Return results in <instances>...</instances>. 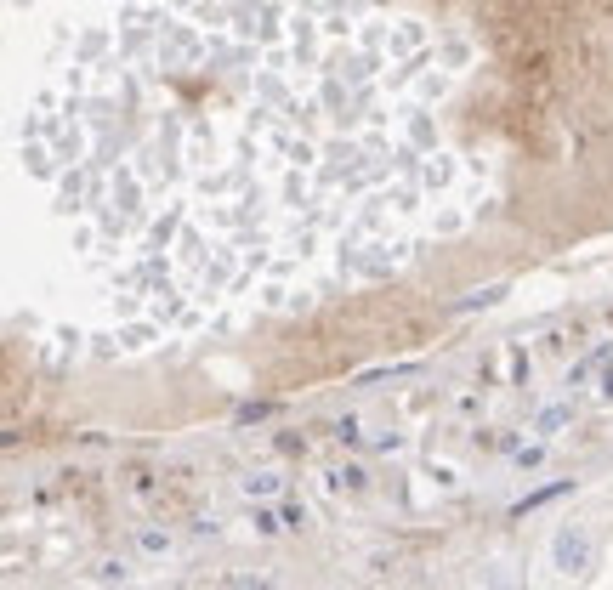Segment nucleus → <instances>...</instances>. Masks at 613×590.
Instances as JSON below:
<instances>
[{"label": "nucleus", "mask_w": 613, "mask_h": 590, "mask_svg": "<svg viewBox=\"0 0 613 590\" xmlns=\"http://www.w3.org/2000/svg\"><path fill=\"white\" fill-rule=\"evenodd\" d=\"M551 556H557L562 573H585V568H591V539L574 534V528H562L557 545H551Z\"/></svg>", "instance_id": "nucleus-1"}, {"label": "nucleus", "mask_w": 613, "mask_h": 590, "mask_svg": "<svg viewBox=\"0 0 613 590\" xmlns=\"http://www.w3.org/2000/svg\"><path fill=\"white\" fill-rule=\"evenodd\" d=\"M562 494H574V483H551V488H534V494H528V500H517V505H511V511H517V517H528V511H540V505L562 500Z\"/></svg>", "instance_id": "nucleus-2"}, {"label": "nucleus", "mask_w": 613, "mask_h": 590, "mask_svg": "<svg viewBox=\"0 0 613 590\" xmlns=\"http://www.w3.org/2000/svg\"><path fill=\"white\" fill-rule=\"evenodd\" d=\"M245 494H250V500H262V494H279V477H267V471H262V477H245Z\"/></svg>", "instance_id": "nucleus-3"}, {"label": "nucleus", "mask_w": 613, "mask_h": 590, "mask_svg": "<svg viewBox=\"0 0 613 590\" xmlns=\"http://www.w3.org/2000/svg\"><path fill=\"white\" fill-rule=\"evenodd\" d=\"M267 415H273V403H239V415H233V420L250 426V420H267Z\"/></svg>", "instance_id": "nucleus-4"}, {"label": "nucleus", "mask_w": 613, "mask_h": 590, "mask_svg": "<svg viewBox=\"0 0 613 590\" xmlns=\"http://www.w3.org/2000/svg\"><path fill=\"white\" fill-rule=\"evenodd\" d=\"M557 426H568V409H562V403H557V409H545V415H540V426H534V432H557Z\"/></svg>", "instance_id": "nucleus-5"}, {"label": "nucleus", "mask_w": 613, "mask_h": 590, "mask_svg": "<svg viewBox=\"0 0 613 590\" xmlns=\"http://www.w3.org/2000/svg\"><path fill=\"white\" fill-rule=\"evenodd\" d=\"M284 528H307V505H284Z\"/></svg>", "instance_id": "nucleus-6"}, {"label": "nucleus", "mask_w": 613, "mask_h": 590, "mask_svg": "<svg viewBox=\"0 0 613 590\" xmlns=\"http://www.w3.org/2000/svg\"><path fill=\"white\" fill-rule=\"evenodd\" d=\"M335 483H341V488H364V471L347 466V471H335Z\"/></svg>", "instance_id": "nucleus-7"}]
</instances>
